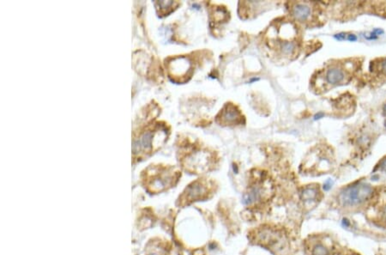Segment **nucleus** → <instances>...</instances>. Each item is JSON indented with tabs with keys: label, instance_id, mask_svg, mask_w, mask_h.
<instances>
[{
	"label": "nucleus",
	"instance_id": "obj_3",
	"mask_svg": "<svg viewBox=\"0 0 386 255\" xmlns=\"http://www.w3.org/2000/svg\"><path fill=\"white\" fill-rule=\"evenodd\" d=\"M167 71L170 77L173 80L179 82H183V80L186 81L187 76H191L192 71V65L190 59L185 57H175L171 59L166 63Z\"/></svg>",
	"mask_w": 386,
	"mask_h": 255
},
{
	"label": "nucleus",
	"instance_id": "obj_10",
	"mask_svg": "<svg viewBox=\"0 0 386 255\" xmlns=\"http://www.w3.org/2000/svg\"><path fill=\"white\" fill-rule=\"evenodd\" d=\"M318 197V190L314 187H306L300 193V198L305 203L314 201Z\"/></svg>",
	"mask_w": 386,
	"mask_h": 255
},
{
	"label": "nucleus",
	"instance_id": "obj_11",
	"mask_svg": "<svg viewBox=\"0 0 386 255\" xmlns=\"http://www.w3.org/2000/svg\"><path fill=\"white\" fill-rule=\"evenodd\" d=\"M296 44L294 41H283L281 43V49L283 54L287 56H290L294 54V53L296 50Z\"/></svg>",
	"mask_w": 386,
	"mask_h": 255
},
{
	"label": "nucleus",
	"instance_id": "obj_8",
	"mask_svg": "<svg viewBox=\"0 0 386 255\" xmlns=\"http://www.w3.org/2000/svg\"><path fill=\"white\" fill-rule=\"evenodd\" d=\"M263 196V188L260 185H255L249 189V191L243 197V204L245 205H251L261 199Z\"/></svg>",
	"mask_w": 386,
	"mask_h": 255
},
{
	"label": "nucleus",
	"instance_id": "obj_5",
	"mask_svg": "<svg viewBox=\"0 0 386 255\" xmlns=\"http://www.w3.org/2000/svg\"><path fill=\"white\" fill-rule=\"evenodd\" d=\"M217 122L225 126L239 125L242 123V115L234 105L227 104L217 116Z\"/></svg>",
	"mask_w": 386,
	"mask_h": 255
},
{
	"label": "nucleus",
	"instance_id": "obj_2",
	"mask_svg": "<svg viewBox=\"0 0 386 255\" xmlns=\"http://www.w3.org/2000/svg\"><path fill=\"white\" fill-rule=\"evenodd\" d=\"M166 131L160 128V126H154L148 128L147 131L142 132L139 138H136L133 143V151L135 154H147L153 150V145L156 142L160 133Z\"/></svg>",
	"mask_w": 386,
	"mask_h": 255
},
{
	"label": "nucleus",
	"instance_id": "obj_13",
	"mask_svg": "<svg viewBox=\"0 0 386 255\" xmlns=\"http://www.w3.org/2000/svg\"><path fill=\"white\" fill-rule=\"evenodd\" d=\"M312 255H329V251L323 244H317L312 249Z\"/></svg>",
	"mask_w": 386,
	"mask_h": 255
},
{
	"label": "nucleus",
	"instance_id": "obj_16",
	"mask_svg": "<svg viewBox=\"0 0 386 255\" xmlns=\"http://www.w3.org/2000/svg\"><path fill=\"white\" fill-rule=\"evenodd\" d=\"M347 40L349 41L354 42L357 41V36L355 34H353V33H349V35H347Z\"/></svg>",
	"mask_w": 386,
	"mask_h": 255
},
{
	"label": "nucleus",
	"instance_id": "obj_15",
	"mask_svg": "<svg viewBox=\"0 0 386 255\" xmlns=\"http://www.w3.org/2000/svg\"><path fill=\"white\" fill-rule=\"evenodd\" d=\"M346 37H347V35H346L345 33H339L334 35V38L336 39L337 41H343V40L346 39Z\"/></svg>",
	"mask_w": 386,
	"mask_h": 255
},
{
	"label": "nucleus",
	"instance_id": "obj_6",
	"mask_svg": "<svg viewBox=\"0 0 386 255\" xmlns=\"http://www.w3.org/2000/svg\"><path fill=\"white\" fill-rule=\"evenodd\" d=\"M208 186L203 180H197L189 186L186 189L187 198L191 200L201 198L206 195L208 192Z\"/></svg>",
	"mask_w": 386,
	"mask_h": 255
},
{
	"label": "nucleus",
	"instance_id": "obj_22",
	"mask_svg": "<svg viewBox=\"0 0 386 255\" xmlns=\"http://www.w3.org/2000/svg\"><path fill=\"white\" fill-rule=\"evenodd\" d=\"M383 110H384V113H386V103H385V104H384V108H383Z\"/></svg>",
	"mask_w": 386,
	"mask_h": 255
},
{
	"label": "nucleus",
	"instance_id": "obj_19",
	"mask_svg": "<svg viewBox=\"0 0 386 255\" xmlns=\"http://www.w3.org/2000/svg\"><path fill=\"white\" fill-rule=\"evenodd\" d=\"M324 117V113H322V112H319V113H316L315 115H314V120H320V119H322V118Z\"/></svg>",
	"mask_w": 386,
	"mask_h": 255
},
{
	"label": "nucleus",
	"instance_id": "obj_9",
	"mask_svg": "<svg viewBox=\"0 0 386 255\" xmlns=\"http://www.w3.org/2000/svg\"><path fill=\"white\" fill-rule=\"evenodd\" d=\"M345 78V73L339 67H331L326 71L325 80L329 84H338Z\"/></svg>",
	"mask_w": 386,
	"mask_h": 255
},
{
	"label": "nucleus",
	"instance_id": "obj_20",
	"mask_svg": "<svg viewBox=\"0 0 386 255\" xmlns=\"http://www.w3.org/2000/svg\"><path fill=\"white\" fill-rule=\"evenodd\" d=\"M381 69H382V71L386 73V59H384L382 61V63H381Z\"/></svg>",
	"mask_w": 386,
	"mask_h": 255
},
{
	"label": "nucleus",
	"instance_id": "obj_18",
	"mask_svg": "<svg viewBox=\"0 0 386 255\" xmlns=\"http://www.w3.org/2000/svg\"><path fill=\"white\" fill-rule=\"evenodd\" d=\"M341 225L345 227V228H349V226H350V221H349L348 218H343L341 220Z\"/></svg>",
	"mask_w": 386,
	"mask_h": 255
},
{
	"label": "nucleus",
	"instance_id": "obj_21",
	"mask_svg": "<svg viewBox=\"0 0 386 255\" xmlns=\"http://www.w3.org/2000/svg\"><path fill=\"white\" fill-rule=\"evenodd\" d=\"M379 178H380V177H379L378 175H372V178H371V179H372V180H373V181H377V180H379Z\"/></svg>",
	"mask_w": 386,
	"mask_h": 255
},
{
	"label": "nucleus",
	"instance_id": "obj_7",
	"mask_svg": "<svg viewBox=\"0 0 386 255\" xmlns=\"http://www.w3.org/2000/svg\"><path fill=\"white\" fill-rule=\"evenodd\" d=\"M291 13L296 20L305 22L311 16V7L306 4L297 3L293 5Z\"/></svg>",
	"mask_w": 386,
	"mask_h": 255
},
{
	"label": "nucleus",
	"instance_id": "obj_23",
	"mask_svg": "<svg viewBox=\"0 0 386 255\" xmlns=\"http://www.w3.org/2000/svg\"><path fill=\"white\" fill-rule=\"evenodd\" d=\"M384 127H385V128H386V120H385V121H384Z\"/></svg>",
	"mask_w": 386,
	"mask_h": 255
},
{
	"label": "nucleus",
	"instance_id": "obj_14",
	"mask_svg": "<svg viewBox=\"0 0 386 255\" xmlns=\"http://www.w3.org/2000/svg\"><path fill=\"white\" fill-rule=\"evenodd\" d=\"M333 184H334V181H333L331 179H328V180L324 182L323 188H324V191H329V190H330V189H331Z\"/></svg>",
	"mask_w": 386,
	"mask_h": 255
},
{
	"label": "nucleus",
	"instance_id": "obj_4",
	"mask_svg": "<svg viewBox=\"0 0 386 255\" xmlns=\"http://www.w3.org/2000/svg\"><path fill=\"white\" fill-rule=\"evenodd\" d=\"M211 163L212 155L206 151L197 150L190 154L186 158L187 166L192 167L196 172L209 170Z\"/></svg>",
	"mask_w": 386,
	"mask_h": 255
},
{
	"label": "nucleus",
	"instance_id": "obj_17",
	"mask_svg": "<svg viewBox=\"0 0 386 255\" xmlns=\"http://www.w3.org/2000/svg\"><path fill=\"white\" fill-rule=\"evenodd\" d=\"M379 168H380V170H382L384 172H386V158L385 159L382 160L380 163H379Z\"/></svg>",
	"mask_w": 386,
	"mask_h": 255
},
{
	"label": "nucleus",
	"instance_id": "obj_1",
	"mask_svg": "<svg viewBox=\"0 0 386 255\" xmlns=\"http://www.w3.org/2000/svg\"><path fill=\"white\" fill-rule=\"evenodd\" d=\"M372 192L373 189L369 184L356 182L342 189L338 195V200L343 206H356L368 200Z\"/></svg>",
	"mask_w": 386,
	"mask_h": 255
},
{
	"label": "nucleus",
	"instance_id": "obj_12",
	"mask_svg": "<svg viewBox=\"0 0 386 255\" xmlns=\"http://www.w3.org/2000/svg\"><path fill=\"white\" fill-rule=\"evenodd\" d=\"M155 4L158 5L157 6L158 8H160V13H161V14L166 15V14H168L167 11H166V10H168V11L171 12L173 10L170 8H174L175 5H177V4H178V3H175V2H173V1H168V2H166V1H162V2H156Z\"/></svg>",
	"mask_w": 386,
	"mask_h": 255
}]
</instances>
